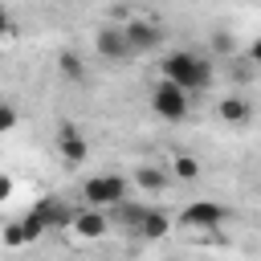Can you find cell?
Segmentation results:
<instances>
[{"label":"cell","instance_id":"1","mask_svg":"<svg viewBox=\"0 0 261 261\" xmlns=\"http://www.w3.org/2000/svg\"><path fill=\"white\" fill-rule=\"evenodd\" d=\"M159 77L171 82V86H179L184 94H204V90H212L216 69H212V61L200 57L196 49H175V53H167V57L159 61Z\"/></svg>","mask_w":261,"mask_h":261},{"label":"cell","instance_id":"2","mask_svg":"<svg viewBox=\"0 0 261 261\" xmlns=\"http://www.w3.org/2000/svg\"><path fill=\"white\" fill-rule=\"evenodd\" d=\"M126 192H130L126 179L114 175V171H98V175H90V179L82 184V200H86V208H94V212L126 204Z\"/></svg>","mask_w":261,"mask_h":261},{"label":"cell","instance_id":"3","mask_svg":"<svg viewBox=\"0 0 261 261\" xmlns=\"http://www.w3.org/2000/svg\"><path fill=\"white\" fill-rule=\"evenodd\" d=\"M151 110H155L163 122H179V118H188V110H192V94H184L179 86H171V82L159 77V86L151 90Z\"/></svg>","mask_w":261,"mask_h":261},{"label":"cell","instance_id":"4","mask_svg":"<svg viewBox=\"0 0 261 261\" xmlns=\"http://www.w3.org/2000/svg\"><path fill=\"white\" fill-rule=\"evenodd\" d=\"M122 33H126V49H130V57H139V53H155V49L163 45V29H159L155 20H143V16H130V20L122 24Z\"/></svg>","mask_w":261,"mask_h":261},{"label":"cell","instance_id":"5","mask_svg":"<svg viewBox=\"0 0 261 261\" xmlns=\"http://www.w3.org/2000/svg\"><path fill=\"white\" fill-rule=\"evenodd\" d=\"M228 220H232V212L224 204H216V200H196V204H188L179 212V224L184 228H220Z\"/></svg>","mask_w":261,"mask_h":261},{"label":"cell","instance_id":"6","mask_svg":"<svg viewBox=\"0 0 261 261\" xmlns=\"http://www.w3.org/2000/svg\"><path fill=\"white\" fill-rule=\"evenodd\" d=\"M29 212L45 224V232H53V228H73V220H77V212H73L61 196H41Z\"/></svg>","mask_w":261,"mask_h":261},{"label":"cell","instance_id":"7","mask_svg":"<svg viewBox=\"0 0 261 261\" xmlns=\"http://www.w3.org/2000/svg\"><path fill=\"white\" fill-rule=\"evenodd\" d=\"M57 151H61L65 167H77V163H86L90 143H86V135H82L73 122H61V126H57Z\"/></svg>","mask_w":261,"mask_h":261},{"label":"cell","instance_id":"8","mask_svg":"<svg viewBox=\"0 0 261 261\" xmlns=\"http://www.w3.org/2000/svg\"><path fill=\"white\" fill-rule=\"evenodd\" d=\"M94 49H98V57H106V61H122V57H130L122 24H98V33H94Z\"/></svg>","mask_w":261,"mask_h":261},{"label":"cell","instance_id":"9","mask_svg":"<svg viewBox=\"0 0 261 261\" xmlns=\"http://www.w3.org/2000/svg\"><path fill=\"white\" fill-rule=\"evenodd\" d=\"M73 232H77L82 241H102V237L110 232V220H106V212H94V208H86V212H77V220H73Z\"/></svg>","mask_w":261,"mask_h":261},{"label":"cell","instance_id":"10","mask_svg":"<svg viewBox=\"0 0 261 261\" xmlns=\"http://www.w3.org/2000/svg\"><path fill=\"white\" fill-rule=\"evenodd\" d=\"M216 114H220L228 126H245V122L253 118V106H249V98L228 94V98H220V102H216Z\"/></svg>","mask_w":261,"mask_h":261},{"label":"cell","instance_id":"11","mask_svg":"<svg viewBox=\"0 0 261 261\" xmlns=\"http://www.w3.org/2000/svg\"><path fill=\"white\" fill-rule=\"evenodd\" d=\"M171 232V216L163 212V208H147V216H143V224H139V237L143 241H163Z\"/></svg>","mask_w":261,"mask_h":261},{"label":"cell","instance_id":"12","mask_svg":"<svg viewBox=\"0 0 261 261\" xmlns=\"http://www.w3.org/2000/svg\"><path fill=\"white\" fill-rule=\"evenodd\" d=\"M135 184L155 196V192L167 188V167H159V163H139V167H135Z\"/></svg>","mask_w":261,"mask_h":261},{"label":"cell","instance_id":"13","mask_svg":"<svg viewBox=\"0 0 261 261\" xmlns=\"http://www.w3.org/2000/svg\"><path fill=\"white\" fill-rule=\"evenodd\" d=\"M57 69H61L65 82H86V61H82V53H73V49H61Z\"/></svg>","mask_w":261,"mask_h":261},{"label":"cell","instance_id":"14","mask_svg":"<svg viewBox=\"0 0 261 261\" xmlns=\"http://www.w3.org/2000/svg\"><path fill=\"white\" fill-rule=\"evenodd\" d=\"M114 212H118V220H122L130 232H139V224H143V216H147V204H130V200H126V204H118Z\"/></svg>","mask_w":261,"mask_h":261},{"label":"cell","instance_id":"15","mask_svg":"<svg viewBox=\"0 0 261 261\" xmlns=\"http://www.w3.org/2000/svg\"><path fill=\"white\" fill-rule=\"evenodd\" d=\"M171 171H175L179 179H196V175H200V163H196V155H175V159H171Z\"/></svg>","mask_w":261,"mask_h":261},{"label":"cell","instance_id":"16","mask_svg":"<svg viewBox=\"0 0 261 261\" xmlns=\"http://www.w3.org/2000/svg\"><path fill=\"white\" fill-rule=\"evenodd\" d=\"M0 241H4V249H20V245H29V241H24V228H20V220H12V224H4V232H0Z\"/></svg>","mask_w":261,"mask_h":261},{"label":"cell","instance_id":"17","mask_svg":"<svg viewBox=\"0 0 261 261\" xmlns=\"http://www.w3.org/2000/svg\"><path fill=\"white\" fill-rule=\"evenodd\" d=\"M16 122H20V114H16V106H12L8 98H0V135H8V130H16Z\"/></svg>","mask_w":261,"mask_h":261},{"label":"cell","instance_id":"18","mask_svg":"<svg viewBox=\"0 0 261 261\" xmlns=\"http://www.w3.org/2000/svg\"><path fill=\"white\" fill-rule=\"evenodd\" d=\"M212 49H216V53H232V33H228V37L216 33V37H212Z\"/></svg>","mask_w":261,"mask_h":261},{"label":"cell","instance_id":"19","mask_svg":"<svg viewBox=\"0 0 261 261\" xmlns=\"http://www.w3.org/2000/svg\"><path fill=\"white\" fill-rule=\"evenodd\" d=\"M4 37H12V12L0 4V41H4Z\"/></svg>","mask_w":261,"mask_h":261},{"label":"cell","instance_id":"20","mask_svg":"<svg viewBox=\"0 0 261 261\" xmlns=\"http://www.w3.org/2000/svg\"><path fill=\"white\" fill-rule=\"evenodd\" d=\"M249 61L261 65V37H253V45H249Z\"/></svg>","mask_w":261,"mask_h":261},{"label":"cell","instance_id":"21","mask_svg":"<svg viewBox=\"0 0 261 261\" xmlns=\"http://www.w3.org/2000/svg\"><path fill=\"white\" fill-rule=\"evenodd\" d=\"M8 196H12V179H8V175H0V204H4Z\"/></svg>","mask_w":261,"mask_h":261},{"label":"cell","instance_id":"22","mask_svg":"<svg viewBox=\"0 0 261 261\" xmlns=\"http://www.w3.org/2000/svg\"><path fill=\"white\" fill-rule=\"evenodd\" d=\"M167 261H175V257H167Z\"/></svg>","mask_w":261,"mask_h":261}]
</instances>
